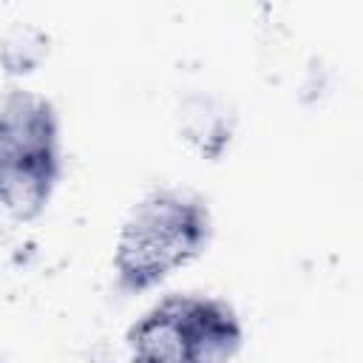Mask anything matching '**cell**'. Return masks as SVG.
<instances>
[{"label": "cell", "instance_id": "3957f363", "mask_svg": "<svg viewBox=\"0 0 363 363\" xmlns=\"http://www.w3.org/2000/svg\"><path fill=\"white\" fill-rule=\"evenodd\" d=\"M241 318L216 295H167L128 329L130 363H238Z\"/></svg>", "mask_w": 363, "mask_h": 363}, {"label": "cell", "instance_id": "7a4b0ae2", "mask_svg": "<svg viewBox=\"0 0 363 363\" xmlns=\"http://www.w3.org/2000/svg\"><path fill=\"white\" fill-rule=\"evenodd\" d=\"M60 116L48 96L14 88L0 102V213L37 218L60 179Z\"/></svg>", "mask_w": 363, "mask_h": 363}, {"label": "cell", "instance_id": "277c9868", "mask_svg": "<svg viewBox=\"0 0 363 363\" xmlns=\"http://www.w3.org/2000/svg\"><path fill=\"white\" fill-rule=\"evenodd\" d=\"M0 363H6V360H3V357H0Z\"/></svg>", "mask_w": 363, "mask_h": 363}, {"label": "cell", "instance_id": "6da1fadb", "mask_svg": "<svg viewBox=\"0 0 363 363\" xmlns=\"http://www.w3.org/2000/svg\"><path fill=\"white\" fill-rule=\"evenodd\" d=\"M213 235L204 199L179 187H156L142 196L122 221L113 269L125 292H145L196 261Z\"/></svg>", "mask_w": 363, "mask_h": 363}]
</instances>
